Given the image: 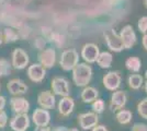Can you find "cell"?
I'll return each instance as SVG.
<instances>
[{"label": "cell", "instance_id": "6da1fadb", "mask_svg": "<svg viewBox=\"0 0 147 131\" xmlns=\"http://www.w3.org/2000/svg\"><path fill=\"white\" fill-rule=\"evenodd\" d=\"M73 71V81L79 87L87 86L92 79V69L87 63H77Z\"/></svg>", "mask_w": 147, "mask_h": 131}, {"label": "cell", "instance_id": "7a4b0ae2", "mask_svg": "<svg viewBox=\"0 0 147 131\" xmlns=\"http://www.w3.org/2000/svg\"><path fill=\"white\" fill-rule=\"evenodd\" d=\"M79 63V55L75 49H66L61 53L59 65L64 71H71Z\"/></svg>", "mask_w": 147, "mask_h": 131}, {"label": "cell", "instance_id": "3957f363", "mask_svg": "<svg viewBox=\"0 0 147 131\" xmlns=\"http://www.w3.org/2000/svg\"><path fill=\"white\" fill-rule=\"evenodd\" d=\"M11 65H12V68L17 69V70H22L25 69L26 66L30 63V58L29 55L26 54V51H24L21 48H16L12 51V55H11Z\"/></svg>", "mask_w": 147, "mask_h": 131}, {"label": "cell", "instance_id": "277c9868", "mask_svg": "<svg viewBox=\"0 0 147 131\" xmlns=\"http://www.w3.org/2000/svg\"><path fill=\"white\" fill-rule=\"evenodd\" d=\"M31 120L28 114H16L10 120V128L12 131H26L30 128Z\"/></svg>", "mask_w": 147, "mask_h": 131}, {"label": "cell", "instance_id": "5b68a950", "mask_svg": "<svg viewBox=\"0 0 147 131\" xmlns=\"http://www.w3.org/2000/svg\"><path fill=\"white\" fill-rule=\"evenodd\" d=\"M98 114L94 112H84L78 116V124L82 130H91L94 126L98 125Z\"/></svg>", "mask_w": 147, "mask_h": 131}, {"label": "cell", "instance_id": "8992f818", "mask_svg": "<svg viewBox=\"0 0 147 131\" xmlns=\"http://www.w3.org/2000/svg\"><path fill=\"white\" fill-rule=\"evenodd\" d=\"M104 38L108 47L110 48V50L119 53L121 50L124 49V45H123L122 38L120 35H117L114 30H110L107 33H104Z\"/></svg>", "mask_w": 147, "mask_h": 131}, {"label": "cell", "instance_id": "52a82bcc", "mask_svg": "<svg viewBox=\"0 0 147 131\" xmlns=\"http://www.w3.org/2000/svg\"><path fill=\"white\" fill-rule=\"evenodd\" d=\"M52 90L53 93L55 95H59L61 97L64 96H69L70 93V87H69V83L66 79L61 78V76H56L52 80Z\"/></svg>", "mask_w": 147, "mask_h": 131}, {"label": "cell", "instance_id": "ba28073f", "mask_svg": "<svg viewBox=\"0 0 147 131\" xmlns=\"http://www.w3.org/2000/svg\"><path fill=\"white\" fill-rule=\"evenodd\" d=\"M121 81H122V78L119 72L117 71H110L108 72L107 74L103 76L102 79V83H103L104 87L109 91H117V88L121 85Z\"/></svg>", "mask_w": 147, "mask_h": 131}, {"label": "cell", "instance_id": "9c48e42d", "mask_svg": "<svg viewBox=\"0 0 147 131\" xmlns=\"http://www.w3.org/2000/svg\"><path fill=\"white\" fill-rule=\"evenodd\" d=\"M100 50L96 44L88 43L81 49V57L87 63H93L97 61Z\"/></svg>", "mask_w": 147, "mask_h": 131}, {"label": "cell", "instance_id": "30bf717a", "mask_svg": "<svg viewBox=\"0 0 147 131\" xmlns=\"http://www.w3.org/2000/svg\"><path fill=\"white\" fill-rule=\"evenodd\" d=\"M126 100H127V96L124 91H114L112 95H111L110 100V109L112 112H117L122 109L123 107L126 105Z\"/></svg>", "mask_w": 147, "mask_h": 131}, {"label": "cell", "instance_id": "8fae6325", "mask_svg": "<svg viewBox=\"0 0 147 131\" xmlns=\"http://www.w3.org/2000/svg\"><path fill=\"white\" fill-rule=\"evenodd\" d=\"M10 107L14 114H28L30 110V103L24 97L13 96L10 98Z\"/></svg>", "mask_w": 147, "mask_h": 131}, {"label": "cell", "instance_id": "7c38bea8", "mask_svg": "<svg viewBox=\"0 0 147 131\" xmlns=\"http://www.w3.org/2000/svg\"><path fill=\"white\" fill-rule=\"evenodd\" d=\"M40 63L45 69H51L55 66L56 63V51L54 48H46L41 51L38 55Z\"/></svg>", "mask_w": 147, "mask_h": 131}, {"label": "cell", "instance_id": "4fadbf2b", "mask_svg": "<svg viewBox=\"0 0 147 131\" xmlns=\"http://www.w3.org/2000/svg\"><path fill=\"white\" fill-rule=\"evenodd\" d=\"M46 70L41 63H33L28 68V76L32 82L40 83L44 80Z\"/></svg>", "mask_w": 147, "mask_h": 131}, {"label": "cell", "instance_id": "5bb4252c", "mask_svg": "<svg viewBox=\"0 0 147 131\" xmlns=\"http://www.w3.org/2000/svg\"><path fill=\"white\" fill-rule=\"evenodd\" d=\"M56 103L55 94L51 91H43L37 96V104L41 108L44 109H52L54 108Z\"/></svg>", "mask_w": 147, "mask_h": 131}, {"label": "cell", "instance_id": "9a60e30c", "mask_svg": "<svg viewBox=\"0 0 147 131\" xmlns=\"http://www.w3.org/2000/svg\"><path fill=\"white\" fill-rule=\"evenodd\" d=\"M32 121L36 127H44L49 126L51 120V115L47 109L44 108H37L32 114Z\"/></svg>", "mask_w": 147, "mask_h": 131}, {"label": "cell", "instance_id": "2e32d148", "mask_svg": "<svg viewBox=\"0 0 147 131\" xmlns=\"http://www.w3.org/2000/svg\"><path fill=\"white\" fill-rule=\"evenodd\" d=\"M120 36L122 38L123 45H124L125 49L132 48L136 43V34H135L134 30L131 25H126V26L123 27Z\"/></svg>", "mask_w": 147, "mask_h": 131}, {"label": "cell", "instance_id": "e0dca14e", "mask_svg": "<svg viewBox=\"0 0 147 131\" xmlns=\"http://www.w3.org/2000/svg\"><path fill=\"white\" fill-rule=\"evenodd\" d=\"M7 90L13 96H19L21 94L26 93L28 85L20 79H12L7 83Z\"/></svg>", "mask_w": 147, "mask_h": 131}, {"label": "cell", "instance_id": "ac0fdd59", "mask_svg": "<svg viewBox=\"0 0 147 131\" xmlns=\"http://www.w3.org/2000/svg\"><path fill=\"white\" fill-rule=\"evenodd\" d=\"M75 108V100L70 96H64L58 103V112L61 116L67 117L73 112Z\"/></svg>", "mask_w": 147, "mask_h": 131}, {"label": "cell", "instance_id": "d6986e66", "mask_svg": "<svg viewBox=\"0 0 147 131\" xmlns=\"http://www.w3.org/2000/svg\"><path fill=\"white\" fill-rule=\"evenodd\" d=\"M99 96V91L97 88H94L93 86H85L84 90L81 91L80 97L81 100L86 104H91L93 100H96Z\"/></svg>", "mask_w": 147, "mask_h": 131}, {"label": "cell", "instance_id": "ffe728a7", "mask_svg": "<svg viewBox=\"0 0 147 131\" xmlns=\"http://www.w3.org/2000/svg\"><path fill=\"white\" fill-rule=\"evenodd\" d=\"M112 61H113L112 54L109 51H102L99 54L96 63H98V66L101 69H109L112 65Z\"/></svg>", "mask_w": 147, "mask_h": 131}, {"label": "cell", "instance_id": "44dd1931", "mask_svg": "<svg viewBox=\"0 0 147 131\" xmlns=\"http://www.w3.org/2000/svg\"><path fill=\"white\" fill-rule=\"evenodd\" d=\"M125 67L131 72L137 73V72H140V70L142 68L141 59L138 57H129L125 61Z\"/></svg>", "mask_w": 147, "mask_h": 131}, {"label": "cell", "instance_id": "7402d4cb", "mask_svg": "<svg viewBox=\"0 0 147 131\" xmlns=\"http://www.w3.org/2000/svg\"><path fill=\"white\" fill-rule=\"evenodd\" d=\"M115 118L120 125H127L133 118V114L131 110H127V109H120L117 112Z\"/></svg>", "mask_w": 147, "mask_h": 131}, {"label": "cell", "instance_id": "603a6c76", "mask_svg": "<svg viewBox=\"0 0 147 131\" xmlns=\"http://www.w3.org/2000/svg\"><path fill=\"white\" fill-rule=\"evenodd\" d=\"M127 83H129V86L132 90H140L144 83V79L141 74H131L127 79Z\"/></svg>", "mask_w": 147, "mask_h": 131}, {"label": "cell", "instance_id": "cb8c5ba5", "mask_svg": "<svg viewBox=\"0 0 147 131\" xmlns=\"http://www.w3.org/2000/svg\"><path fill=\"white\" fill-rule=\"evenodd\" d=\"M3 43H13L19 39V34L13 29L7 27L3 30Z\"/></svg>", "mask_w": 147, "mask_h": 131}, {"label": "cell", "instance_id": "d4e9b609", "mask_svg": "<svg viewBox=\"0 0 147 131\" xmlns=\"http://www.w3.org/2000/svg\"><path fill=\"white\" fill-rule=\"evenodd\" d=\"M12 65L6 59H0V78L11 74Z\"/></svg>", "mask_w": 147, "mask_h": 131}, {"label": "cell", "instance_id": "484cf974", "mask_svg": "<svg viewBox=\"0 0 147 131\" xmlns=\"http://www.w3.org/2000/svg\"><path fill=\"white\" fill-rule=\"evenodd\" d=\"M91 108L92 112H94L96 114H101L104 112V108H105V104H104V100L101 98H97L96 100H93L91 103Z\"/></svg>", "mask_w": 147, "mask_h": 131}, {"label": "cell", "instance_id": "4316f807", "mask_svg": "<svg viewBox=\"0 0 147 131\" xmlns=\"http://www.w3.org/2000/svg\"><path fill=\"white\" fill-rule=\"evenodd\" d=\"M137 112L142 118L147 119V98H144L137 104Z\"/></svg>", "mask_w": 147, "mask_h": 131}, {"label": "cell", "instance_id": "83f0119b", "mask_svg": "<svg viewBox=\"0 0 147 131\" xmlns=\"http://www.w3.org/2000/svg\"><path fill=\"white\" fill-rule=\"evenodd\" d=\"M138 30L141 31V33L146 34L147 32V17H143L138 20Z\"/></svg>", "mask_w": 147, "mask_h": 131}, {"label": "cell", "instance_id": "f1b7e54d", "mask_svg": "<svg viewBox=\"0 0 147 131\" xmlns=\"http://www.w3.org/2000/svg\"><path fill=\"white\" fill-rule=\"evenodd\" d=\"M8 124V115L5 110L0 112V129H3Z\"/></svg>", "mask_w": 147, "mask_h": 131}, {"label": "cell", "instance_id": "f546056e", "mask_svg": "<svg viewBox=\"0 0 147 131\" xmlns=\"http://www.w3.org/2000/svg\"><path fill=\"white\" fill-rule=\"evenodd\" d=\"M131 131H147V125L143 122H136L133 125Z\"/></svg>", "mask_w": 147, "mask_h": 131}, {"label": "cell", "instance_id": "4dcf8cb0", "mask_svg": "<svg viewBox=\"0 0 147 131\" xmlns=\"http://www.w3.org/2000/svg\"><path fill=\"white\" fill-rule=\"evenodd\" d=\"M6 104H7L6 97H5V96H2V95H0V112L5 110V107H6Z\"/></svg>", "mask_w": 147, "mask_h": 131}, {"label": "cell", "instance_id": "1f68e13d", "mask_svg": "<svg viewBox=\"0 0 147 131\" xmlns=\"http://www.w3.org/2000/svg\"><path fill=\"white\" fill-rule=\"evenodd\" d=\"M91 131H108L107 127L103 125H97L91 129Z\"/></svg>", "mask_w": 147, "mask_h": 131}, {"label": "cell", "instance_id": "d6a6232c", "mask_svg": "<svg viewBox=\"0 0 147 131\" xmlns=\"http://www.w3.org/2000/svg\"><path fill=\"white\" fill-rule=\"evenodd\" d=\"M34 131H52V129L49 126H44V127H36Z\"/></svg>", "mask_w": 147, "mask_h": 131}, {"label": "cell", "instance_id": "836d02e7", "mask_svg": "<svg viewBox=\"0 0 147 131\" xmlns=\"http://www.w3.org/2000/svg\"><path fill=\"white\" fill-rule=\"evenodd\" d=\"M54 131H78L76 128H73V129H67V128H65V127H58V128H56Z\"/></svg>", "mask_w": 147, "mask_h": 131}, {"label": "cell", "instance_id": "e575fe53", "mask_svg": "<svg viewBox=\"0 0 147 131\" xmlns=\"http://www.w3.org/2000/svg\"><path fill=\"white\" fill-rule=\"evenodd\" d=\"M143 46H144V48L147 50V34H145V35L143 36Z\"/></svg>", "mask_w": 147, "mask_h": 131}, {"label": "cell", "instance_id": "d590c367", "mask_svg": "<svg viewBox=\"0 0 147 131\" xmlns=\"http://www.w3.org/2000/svg\"><path fill=\"white\" fill-rule=\"evenodd\" d=\"M2 43H3V34H2V32L0 31V46L2 45Z\"/></svg>", "mask_w": 147, "mask_h": 131}, {"label": "cell", "instance_id": "8d00e7d4", "mask_svg": "<svg viewBox=\"0 0 147 131\" xmlns=\"http://www.w3.org/2000/svg\"><path fill=\"white\" fill-rule=\"evenodd\" d=\"M145 92L147 94V80H146V83H145Z\"/></svg>", "mask_w": 147, "mask_h": 131}, {"label": "cell", "instance_id": "74e56055", "mask_svg": "<svg viewBox=\"0 0 147 131\" xmlns=\"http://www.w3.org/2000/svg\"><path fill=\"white\" fill-rule=\"evenodd\" d=\"M145 78H146V80H147V70L145 71Z\"/></svg>", "mask_w": 147, "mask_h": 131}, {"label": "cell", "instance_id": "f35d334b", "mask_svg": "<svg viewBox=\"0 0 147 131\" xmlns=\"http://www.w3.org/2000/svg\"><path fill=\"white\" fill-rule=\"evenodd\" d=\"M145 5H146V7H147V0H145Z\"/></svg>", "mask_w": 147, "mask_h": 131}, {"label": "cell", "instance_id": "ab89813d", "mask_svg": "<svg viewBox=\"0 0 147 131\" xmlns=\"http://www.w3.org/2000/svg\"><path fill=\"white\" fill-rule=\"evenodd\" d=\"M0 90H1V85H0Z\"/></svg>", "mask_w": 147, "mask_h": 131}]
</instances>
